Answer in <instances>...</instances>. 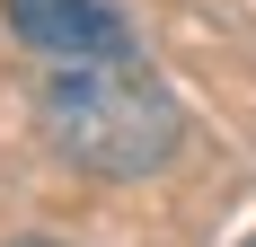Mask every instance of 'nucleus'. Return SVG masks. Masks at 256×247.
<instances>
[{
    "mask_svg": "<svg viewBox=\"0 0 256 247\" xmlns=\"http://www.w3.org/2000/svg\"><path fill=\"white\" fill-rule=\"evenodd\" d=\"M36 124L88 176H159L186 142L177 98L132 62H53V80L36 88Z\"/></svg>",
    "mask_w": 256,
    "mask_h": 247,
    "instance_id": "nucleus-1",
    "label": "nucleus"
},
{
    "mask_svg": "<svg viewBox=\"0 0 256 247\" xmlns=\"http://www.w3.org/2000/svg\"><path fill=\"white\" fill-rule=\"evenodd\" d=\"M238 247H256V238H238Z\"/></svg>",
    "mask_w": 256,
    "mask_h": 247,
    "instance_id": "nucleus-4",
    "label": "nucleus"
},
{
    "mask_svg": "<svg viewBox=\"0 0 256 247\" xmlns=\"http://www.w3.org/2000/svg\"><path fill=\"white\" fill-rule=\"evenodd\" d=\"M9 36L53 62H132V26L106 0H0Z\"/></svg>",
    "mask_w": 256,
    "mask_h": 247,
    "instance_id": "nucleus-2",
    "label": "nucleus"
},
{
    "mask_svg": "<svg viewBox=\"0 0 256 247\" xmlns=\"http://www.w3.org/2000/svg\"><path fill=\"white\" fill-rule=\"evenodd\" d=\"M9 247H62V238H9Z\"/></svg>",
    "mask_w": 256,
    "mask_h": 247,
    "instance_id": "nucleus-3",
    "label": "nucleus"
}]
</instances>
